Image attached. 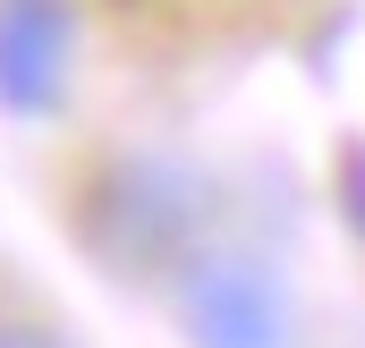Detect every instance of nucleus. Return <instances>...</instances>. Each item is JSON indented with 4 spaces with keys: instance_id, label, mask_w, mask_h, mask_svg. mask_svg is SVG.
Here are the masks:
<instances>
[{
    "instance_id": "obj_1",
    "label": "nucleus",
    "mask_w": 365,
    "mask_h": 348,
    "mask_svg": "<svg viewBox=\"0 0 365 348\" xmlns=\"http://www.w3.org/2000/svg\"><path fill=\"white\" fill-rule=\"evenodd\" d=\"M195 221H204V195H195V178H179L170 162H110V170L86 187V213H77L86 247L102 263H119V272H162V263H179L187 238H195Z\"/></svg>"
},
{
    "instance_id": "obj_2",
    "label": "nucleus",
    "mask_w": 365,
    "mask_h": 348,
    "mask_svg": "<svg viewBox=\"0 0 365 348\" xmlns=\"http://www.w3.org/2000/svg\"><path fill=\"white\" fill-rule=\"evenodd\" d=\"M179 314H187V340L195 348H289V297L264 263L247 255H221V263H195L179 289Z\"/></svg>"
},
{
    "instance_id": "obj_3",
    "label": "nucleus",
    "mask_w": 365,
    "mask_h": 348,
    "mask_svg": "<svg viewBox=\"0 0 365 348\" xmlns=\"http://www.w3.org/2000/svg\"><path fill=\"white\" fill-rule=\"evenodd\" d=\"M68 9L60 0H0V102L9 111H51L68 86Z\"/></svg>"
},
{
    "instance_id": "obj_4",
    "label": "nucleus",
    "mask_w": 365,
    "mask_h": 348,
    "mask_svg": "<svg viewBox=\"0 0 365 348\" xmlns=\"http://www.w3.org/2000/svg\"><path fill=\"white\" fill-rule=\"evenodd\" d=\"M0 348H68V340L43 332V323H0Z\"/></svg>"
}]
</instances>
